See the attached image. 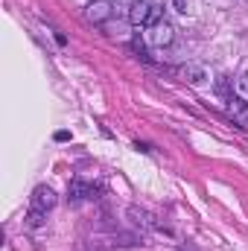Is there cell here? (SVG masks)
Instances as JSON below:
<instances>
[{
	"mask_svg": "<svg viewBox=\"0 0 248 251\" xmlns=\"http://www.w3.org/2000/svg\"><path fill=\"white\" fill-rule=\"evenodd\" d=\"M149 41L155 47H170L175 41V26L170 21H158L155 26H149Z\"/></svg>",
	"mask_w": 248,
	"mask_h": 251,
	"instance_id": "1",
	"label": "cell"
},
{
	"mask_svg": "<svg viewBox=\"0 0 248 251\" xmlns=\"http://www.w3.org/2000/svg\"><path fill=\"white\" fill-rule=\"evenodd\" d=\"M152 12H155V6H152L149 0H134V3L128 6V21H131V26H149Z\"/></svg>",
	"mask_w": 248,
	"mask_h": 251,
	"instance_id": "2",
	"label": "cell"
},
{
	"mask_svg": "<svg viewBox=\"0 0 248 251\" xmlns=\"http://www.w3.org/2000/svg\"><path fill=\"white\" fill-rule=\"evenodd\" d=\"M111 15H114V6H111L108 0H94V3H88V9H85V18H88L91 24H105Z\"/></svg>",
	"mask_w": 248,
	"mask_h": 251,
	"instance_id": "3",
	"label": "cell"
},
{
	"mask_svg": "<svg viewBox=\"0 0 248 251\" xmlns=\"http://www.w3.org/2000/svg\"><path fill=\"white\" fill-rule=\"evenodd\" d=\"M56 201H59V196L53 193V187H44V184H41V187L32 190V207H35V210H44V213H47V210L56 207Z\"/></svg>",
	"mask_w": 248,
	"mask_h": 251,
	"instance_id": "4",
	"label": "cell"
},
{
	"mask_svg": "<svg viewBox=\"0 0 248 251\" xmlns=\"http://www.w3.org/2000/svg\"><path fill=\"white\" fill-rule=\"evenodd\" d=\"M67 193H70V199L82 201V199H91V196H94V187H91L88 181H82V178H73L70 187H67Z\"/></svg>",
	"mask_w": 248,
	"mask_h": 251,
	"instance_id": "5",
	"label": "cell"
},
{
	"mask_svg": "<svg viewBox=\"0 0 248 251\" xmlns=\"http://www.w3.org/2000/svg\"><path fill=\"white\" fill-rule=\"evenodd\" d=\"M125 213L131 216V222H134V225H140V228H146V231H149V228H155V222H152V216H149L146 210H140V207H128Z\"/></svg>",
	"mask_w": 248,
	"mask_h": 251,
	"instance_id": "6",
	"label": "cell"
},
{
	"mask_svg": "<svg viewBox=\"0 0 248 251\" xmlns=\"http://www.w3.org/2000/svg\"><path fill=\"white\" fill-rule=\"evenodd\" d=\"M181 76H184L190 85H198V82H204V70H201L198 64H184V67H181Z\"/></svg>",
	"mask_w": 248,
	"mask_h": 251,
	"instance_id": "7",
	"label": "cell"
},
{
	"mask_svg": "<svg viewBox=\"0 0 248 251\" xmlns=\"http://www.w3.org/2000/svg\"><path fill=\"white\" fill-rule=\"evenodd\" d=\"M216 97L225 100V102L234 97V91H231V79H228V76H219V79H216Z\"/></svg>",
	"mask_w": 248,
	"mask_h": 251,
	"instance_id": "8",
	"label": "cell"
},
{
	"mask_svg": "<svg viewBox=\"0 0 248 251\" xmlns=\"http://www.w3.org/2000/svg\"><path fill=\"white\" fill-rule=\"evenodd\" d=\"M44 216H47L44 210H35V207H32V210L26 213V225H29V228H41V225H44Z\"/></svg>",
	"mask_w": 248,
	"mask_h": 251,
	"instance_id": "9",
	"label": "cell"
},
{
	"mask_svg": "<svg viewBox=\"0 0 248 251\" xmlns=\"http://www.w3.org/2000/svg\"><path fill=\"white\" fill-rule=\"evenodd\" d=\"M173 6H175V12H181V15L193 12V0H173Z\"/></svg>",
	"mask_w": 248,
	"mask_h": 251,
	"instance_id": "10",
	"label": "cell"
},
{
	"mask_svg": "<svg viewBox=\"0 0 248 251\" xmlns=\"http://www.w3.org/2000/svg\"><path fill=\"white\" fill-rule=\"evenodd\" d=\"M234 120L243 126V128H248V105L243 108V111H237V114H234Z\"/></svg>",
	"mask_w": 248,
	"mask_h": 251,
	"instance_id": "11",
	"label": "cell"
},
{
	"mask_svg": "<svg viewBox=\"0 0 248 251\" xmlns=\"http://www.w3.org/2000/svg\"><path fill=\"white\" fill-rule=\"evenodd\" d=\"M240 91H243V94H248V70L240 76Z\"/></svg>",
	"mask_w": 248,
	"mask_h": 251,
	"instance_id": "12",
	"label": "cell"
},
{
	"mask_svg": "<svg viewBox=\"0 0 248 251\" xmlns=\"http://www.w3.org/2000/svg\"><path fill=\"white\" fill-rule=\"evenodd\" d=\"M117 3H128V6H131V3H134V0H117Z\"/></svg>",
	"mask_w": 248,
	"mask_h": 251,
	"instance_id": "13",
	"label": "cell"
}]
</instances>
